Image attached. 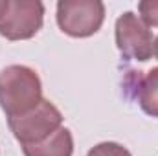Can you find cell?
<instances>
[{"label": "cell", "mask_w": 158, "mask_h": 156, "mask_svg": "<svg viewBox=\"0 0 158 156\" xmlns=\"http://www.w3.org/2000/svg\"><path fill=\"white\" fill-rule=\"evenodd\" d=\"M63 116L61 112L50 103V101H40L39 105L17 117H7L9 129L13 130L15 138L22 145H31L39 143L50 134H53L57 129H61Z\"/></svg>", "instance_id": "3957f363"}, {"label": "cell", "mask_w": 158, "mask_h": 156, "mask_svg": "<svg viewBox=\"0 0 158 156\" xmlns=\"http://www.w3.org/2000/svg\"><path fill=\"white\" fill-rule=\"evenodd\" d=\"M155 55H156V59H158V37L155 40Z\"/></svg>", "instance_id": "8fae6325"}, {"label": "cell", "mask_w": 158, "mask_h": 156, "mask_svg": "<svg viewBox=\"0 0 158 156\" xmlns=\"http://www.w3.org/2000/svg\"><path fill=\"white\" fill-rule=\"evenodd\" d=\"M88 156H131V153L118 143H99L88 153Z\"/></svg>", "instance_id": "9c48e42d"}, {"label": "cell", "mask_w": 158, "mask_h": 156, "mask_svg": "<svg viewBox=\"0 0 158 156\" xmlns=\"http://www.w3.org/2000/svg\"><path fill=\"white\" fill-rule=\"evenodd\" d=\"M26 156H72L74 142L68 129H57L53 134L44 138L39 143L22 145Z\"/></svg>", "instance_id": "8992f818"}, {"label": "cell", "mask_w": 158, "mask_h": 156, "mask_svg": "<svg viewBox=\"0 0 158 156\" xmlns=\"http://www.w3.org/2000/svg\"><path fill=\"white\" fill-rule=\"evenodd\" d=\"M134 96L145 114L158 117V68L136 77Z\"/></svg>", "instance_id": "52a82bcc"}, {"label": "cell", "mask_w": 158, "mask_h": 156, "mask_svg": "<svg viewBox=\"0 0 158 156\" xmlns=\"http://www.w3.org/2000/svg\"><path fill=\"white\" fill-rule=\"evenodd\" d=\"M105 17V6L98 0H64L57 4L59 28L72 37L96 33Z\"/></svg>", "instance_id": "7a4b0ae2"}, {"label": "cell", "mask_w": 158, "mask_h": 156, "mask_svg": "<svg viewBox=\"0 0 158 156\" xmlns=\"http://www.w3.org/2000/svg\"><path fill=\"white\" fill-rule=\"evenodd\" d=\"M140 15L147 26H158V2L155 0H145L138 4Z\"/></svg>", "instance_id": "ba28073f"}, {"label": "cell", "mask_w": 158, "mask_h": 156, "mask_svg": "<svg viewBox=\"0 0 158 156\" xmlns=\"http://www.w3.org/2000/svg\"><path fill=\"white\" fill-rule=\"evenodd\" d=\"M6 7H7V0H0V17L4 15V11H6Z\"/></svg>", "instance_id": "30bf717a"}, {"label": "cell", "mask_w": 158, "mask_h": 156, "mask_svg": "<svg viewBox=\"0 0 158 156\" xmlns=\"http://www.w3.org/2000/svg\"><path fill=\"white\" fill-rule=\"evenodd\" d=\"M116 44L125 59L149 61L155 53L153 33L131 11L123 13L116 22Z\"/></svg>", "instance_id": "5b68a950"}, {"label": "cell", "mask_w": 158, "mask_h": 156, "mask_svg": "<svg viewBox=\"0 0 158 156\" xmlns=\"http://www.w3.org/2000/svg\"><path fill=\"white\" fill-rule=\"evenodd\" d=\"M44 7L31 0H7V7L0 17V35L9 40L33 37L42 26Z\"/></svg>", "instance_id": "277c9868"}, {"label": "cell", "mask_w": 158, "mask_h": 156, "mask_svg": "<svg viewBox=\"0 0 158 156\" xmlns=\"http://www.w3.org/2000/svg\"><path fill=\"white\" fill-rule=\"evenodd\" d=\"M42 90L37 74L26 66H9L0 72V107L7 117L22 116L33 110Z\"/></svg>", "instance_id": "6da1fadb"}]
</instances>
